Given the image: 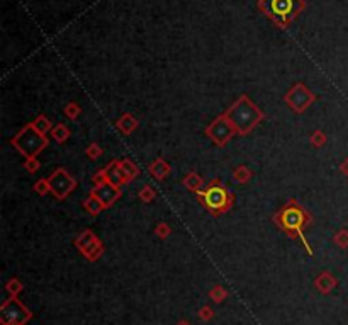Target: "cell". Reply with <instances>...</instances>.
<instances>
[{
  "label": "cell",
  "mask_w": 348,
  "mask_h": 325,
  "mask_svg": "<svg viewBox=\"0 0 348 325\" xmlns=\"http://www.w3.org/2000/svg\"><path fill=\"white\" fill-rule=\"evenodd\" d=\"M236 135L238 133H236L233 123L226 118L224 113L219 114L218 118H214L211 121V124L206 128V136H208L216 146H226L228 141Z\"/></svg>",
  "instance_id": "obj_7"
},
{
  "label": "cell",
  "mask_w": 348,
  "mask_h": 325,
  "mask_svg": "<svg viewBox=\"0 0 348 325\" xmlns=\"http://www.w3.org/2000/svg\"><path fill=\"white\" fill-rule=\"evenodd\" d=\"M39 167H41V164H39L38 157H31V159H26V162H24V169H26L29 174H34V172H38Z\"/></svg>",
  "instance_id": "obj_31"
},
{
  "label": "cell",
  "mask_w": 348,
  "mask_h": 325,
  "mask_svg": "<svg viewBox=\"0 0 348 325\" xmlns=\"http://www.w3.org/2000/svg\"><path fill=\"white\" fill-rule=\"evenodd\" d=\"M214 315H216V312L211 307H208V305H204V307L199 310V318L202 320V322H209V320H213Z\"/></svg>",
  "instance_id": "obj_32"
},
{
  "label": "cell",
  "mask_w": 348,
  "mask_h": 325,
  "mask_svg": "<svg viewBox=\"0 0 348 325\" xmlns=\"http://www.w3.org/2000/svg\"><path fill=\"white\" fill-rule=\"evenodd\" d=\"M316 101V95L311 92L302 82L294 84L289 89V92L284 95V103L294 111L296 114H304L307 108Z\"/></svg>",
  "instance_id": "obj_8"
},
{
  "label": "cell",
  "mask_w": 348,
  "mask_h": 325,
  "mask_svg": "<svg viewBox=\"0 0 348 325\" xmlns=\"http://www.w3.org/2000/svg\"><path fill=\"white\" fill-rule=\"evenodd\" d=\"M85 154H87V157L90 160H97L99 157H102L104 150H102V146H100L99 143H90L87 146V150H85Z\"/></svg>",
  "instance_id": "obj_30"
},
{
  "label": "cell",
  "mask_w": 348,
  "mask_h": 325,
  "mask_svg": "<svg viewBox=\"0 0 348 325\" xmlns=\"http://www.w3.org/2000/svg\"><path fill=\"white\" fill-rule=\"evenodd\" d=\"M83 208H85V211L90 213L92 216H97V215H100V213L105 210V206L102 205V201H100L99 197L94 194V192H89V196L85 197Z\"/></svg>",
  "instance_id": "obj_18"
},
{
  "label": "cell",
  "mask_w": 348,
  "mask_h": 325,
  "mask_svg": "<svg viewBox=\"0 0 348 325\" xmlns=\"http://www.w3.org/2000/svg\"><path fill=\"white\" fill-rule=\"evenodd\" d=\"M251 177H253V172L246 165H236L233 169V179L236 184H248Z\"/></svg>",
  "instance_id": "obj_20"
},
{
  "label": "cell",
  "mask_w": 348,
  "mask_h": 325,
  "mask_svg": "<svg viewBox=\"0 0 348 325\" xmlns=\"http://www.w3.org/2000/svg\"><path fill=\"white\" fill-rule=\"evenodd\" d=\"M155 235L160 238V240H165V238H168L171 235V228L168 223L165 221H160L158 225L155 227Z\"/></svg>",
  "instance_id": "obj_28"
},
{
  "label": "cell",
  "mask_w": 348,
  "mask_h": 325,
  "mask_svg": "<svg viewBox=\"0 0 348 325\" xmlns=\"http://www.w3.org/2000/svg\"><path fill=\"white\" fill-rule=\"evenodd\" d=\"M148 172L151 174V177L156 181H163L166 179V177L170 176V172H171V167L170 164L166 162L163 157H158V159H155L151 164L148 165Z\"/></svg>",
  "instance_id": "obj_14"
},
{
  "label": "cell",
  "mask_w": 348,
  "mask_h": 325,
  "mask_svg": "<svg viewBox=\"0 0 348 325\" xmlns=\"http://www.w3.org/2000/svg\"><path fill=\"white\" fill-rule=\"evenodd\" d=\"M49 136L56 141V143H65L70 136H72V131H70V128L67 124H63V123H58L56 126H53V130H51V133H49Z\"/></svg>",
  "instance_id": "obj_19"
},
{
  "label": "cell",
  "mask_w": 348,
  "mask_h": 325,
  "mask_svg": "<svg viewBox=\"0 0 348 325\" xmlns=\"http://www.w3.org/2000/svg\"><path fill=\"white\" fill-rule=\"evenodd\" d=\"M11 145L24 159H31V157H38L43 150H46L49 140L46 135H41L31 123H27L14 135Z\"/></svg>",
  "instance_id": "obj_4"
},
{
  "label": "cell",
  "mask_w": 348,
  "mask_h": 325,
  "mask_svg": "<svg viewBox=\"0 0 348 325\" xmlns=\"http://www.w3.org/2000/svg\"><path fill=\"white\" fill-rule=\"evenodd\" d=\"M34 191L39 196H46L48 192H51V186H49V179H39L34 182Z\"/></svg>",
  "instance_id": "obj_29"
},
{
  "label": "cell",
  "mask_w": 348,
  "mask_h": 325,
  "mask_svg": "<svg viewBox=\"0 0 348 325\" xmlns=\"http://www.w3.org/2000/svg\"><path fill=\"white\" fill-rule=\"evenodd\" d=\"M336 284H338L336 278L330 271H323L314 278V286L321 294H330L336 288Z\"/></svg>",
  "instance_id": "obj_12"
},
{
  "label": "cell",
  "mask_w": 348,
  "mask_h": 325,
  "mask_svg": "<svg viewBox=\"0 0 348 325\" xmlns=\"http://www.w3.org/2000/svg\"><path fill=\"white\" fill-rule=\"evenodd\" d=\"M33 318V312L21 303L17 296H9L0 307L2 325H26Z\"/></svg>",
  "instance_id": "obj_5"
},
{
  "label": "cell",
  "mask_w": 348,
  "mask_h": 325,
  "mask_svg": "<svg viewBox=\"0 0 348 325\" xmlns=\"http://www.w3.org/2000/svg\"><path fill=\"white\" fill-rule=\"evenodd\" d=\"M272 220H274L275 225L289 238H292V240H301V243L304 245L306 252L309 256H314V252H312V248L309 247V243H307L304 237L306 228L311 225L314 218H312L311 213L296 197H291L289 201H285L280 206V210L272 216Z\"/></svg>",
  "instance_id": "obj_1"
},
{
  "label": "cell",
  "mask_w": 348,
  "mask_h": 325,
  "mask_svg": "<svg viewBox=\"0 0 348 325\" xmlns=\"http://www.w3.org/2000/svg\"><path fill=\"white\" fill-rule=\"evenodd\" d=\"M182 184H184L185 189L190 191V192H195V194L206 187L204 179L197 174V172H189V174H185V177L182 179Z\"/></svg>",
  "instance_id": "obj_17"
},
{
  "label": "cell",
  "mask_w": 348,
  "mask_h": 325,
  "mask_svg": "<svg viewBox=\"0 0 348 325\" xmlns=\"http://www.w3.org/2000/svg\"><path fill=\"white\" fill-rule=\"evenodd\" d=\"M31 124H33L34 128H36L41 135L51 133V130H53V123H51V121H49L44 114L36 116V118H34V119L31 121Z\"/></svg>",
  "instance_id": "obj_21"
},
{
  "label": "cell",
  "mask_w": 348,
  "mask_h": 325,
  "mask_svg": "<svg viewBox=\"0 0 348 325\" xmlns=\"http://www.w3.org/2000/svg\"><path fill=\"white\" fill-rule=\"evenodd\" d=\"M296 0H270V11L277 19L285 21L287 17L294 12Z\"/></svg>",
  "instance_id": "obj_11"
},
{
  "label": "cell",
  "mask_w": 348,
  "mask_h": 325,
  "mask_svg": "<svg viewBox=\"0 0 348 325\" xmlns=\"http://www.w3.org/2000/svg\"><path fill=\"white\" fill-rule=\"evenodd\" d=\"M138 197H139V201H143V203H146V205H150V203H153L156 199V191L150 184H144L138 191Z\"/></svg>",
  "instance_id": "obj_23"
},
{
  "label": "cell",
  "mask_w": 348,
  "mask_h": 325,
  "mask_svg": "<svg viewBox=\"0 0 348 325\" xmlns=\"http://www.w3.org/2000/svg\"><path fill=\"white\" fill-rule=\"evenodd\" d=\"M197 199L214 216L226 215L235 206V194L219 179H213L202 191H199Z\"/></svg>",
  "instance_id": "obj_3"
},
{
  "label": "cell",
  "mask_w": 348,
  "mask_h": 325,
  "mask_svg": "<svg viewBox=\"0 0 348 325\" xmlns=\"http://www.w3.org/2000/svg\"><path fill=\"white\" fill-rule=\"evenodd\" d=\"M6 289H7L9 296H17V294L24 289V286H22V283L19 281L17 278H12V279H9V281H7Z\"/></svg>",
  "instance_id": "obj_27"
},
{
  "label": "cell",
  "mask_w": 348,
  "mask_h": 325,
  "mask_svg": "<svg viewBox=\"0 0 348 325\" xmlns=\"http://www.w3.org/2000/svg\"><path fill=\"white\" fill-rule=\"evenodd\" d=\"M63 113L65 116H67L68 119H78V116L82 114V108L78 106V103H75V101H72V103H68L67 106H65V109H63Z\"/></svg>",
  "instance_id": "obj_24"
},
{
  "label": "cell",
  "mask_w": 348,
  "mask_h": 325,
  "mask_svg": "<svg viewBox=\"0 0 348 325\" xmlns=\"http://www.w3.org/2000/svg\"><path fill=\"white\" fill-rule=\"evenodd\" d=\"M309 141H311V145H312V146H316V148H321V146H325V145H326L328 136H326L325 131L316 130V131H312V133H311Z\"/></svg>",
  "instance_id": "obj_25"
},
{
  "label": "cell",
  "mask_w": 348,
  "mask_h": 325,
  "mask_svg": "<svg viewBox=\"0 0 348 325\" xmlns=\"http://www.w3.org/2000/svg\"><path fill=\"white\" fill-rule=\"evenodd\" d=\"M177 325H192V323H190V322H187V320H180V322H179Z\"/></svg>",
  "instance_id": "obj_35"
},
{
  "label": "cell",
  "mask_w": 348,
  "mask_h": 325,
  "mask_svg": "<svg viewBox=\"0 0 348 325\" xmlns=\"http://www.w3.org/2000/svg\"><path fill=\"white\" fill-rule=\"evenodd\" d=\"M340 172L348 177V159H345V160H343L341 164H340Z\"/></svg>",
  "instance_id": "obj_34"
},
{
  "label": "cell",
  "mask_w": 348,
  "mask_h": 325,
  "mask_svg": "<svg viewBox=\"0 0 348 325\" xmlns=\"http://www.w3.org/2000/svg\"><path fill=\"white\" fill-rule=\"evenodd\" d=\"M119 164H121V169H123V174H124V181H126V184H129V182H133L134 179H138L139 177V167L138 164H136L134 160H131V159H121L119 160Z\"/></svg>",
  "instance_id": "obj_16"
},
{
  "label": "cell",
  "mask_w": 348,
  "mask_h": 325,
  "mask_svg": "<svg viewBox=\"0 0 348 325\" xmlns=\"http://www.w3.org/2000/svg\"><path fill=\"white\" fill-rule=\"evenodd\" d=\"M104 172H105V179H107V182H110V184H114L118 187L126 186L124 174H123V169H121L119 160H112L109 165H105Z\"/></svg>",
  "instance_id": "obj_13"
},
{
  "label": "cell",
  "mask_w": 348,
  "mask_h": 325,
  "mask_svg": "<svg viewBox=\"0 0 348 325\" xmlns=\"http://www.w3.org/2000/svg\"><path fill=\"white\" fill-rule=\"evenodd\" d=\"M73 243H75V247H77V251L82 254L89 262L99 261L105 252L102 240H100L92 230H89V228L80 233V235L75 238Z\"/></svg>",
  "instance_id": "obj_6"
},
{
  "label": "cell",
  "mask_w": 348,
  "mask_h": 325,
  "mask_svg": "<svg viewBox=\"0 0 348 325\" xmlns=\"http://www.w3.org/2000/svg\"><path fill=\"white\" fill-rule=\"evenodd\" d=\"M90 192H94V194L97 196L100 201H102L105 210L112 206L114 203L118 201L121 196H123L121 187L110 184V182H102V184H99V186H94V189H90Z\"/></svg>",
  "instance_id": "obj_10"
},
{
  "label": "cell",
  "mask_w": 348,
  "mask_h": 325,
  "mask_svg": "<svg viewBox=\"0 0 348 325\" xmlns=\"http://www.w3.org/2000/svg\"><path fill=\"white\" fill-rule=\"evenodd\" d=\"M226 118L233 123L238 136H246L265 119V113L256 106L250 95H240L228 109L224 111Z\"/></svg>",
  "instance_id": "obj_2"
},
{
  "label": "cell",
  "mask_w": 348,
  "mask_h": 325,
  "mask_svg": "<svg viewBox=\"0 0 348 325\" xmlns=\"http://www.w3.org/2000/svg\"><path fill=\"white\" fill-rule=\"evenodd\" d=\"M333 242H335V245H338L340 248H348V228H341V230H338L335 235H333Z\"/></svg>",
  "instance_id": "obj_26"
},
{
  "label": "cell",
  "mask_w": 348,
  "mask_h": 325,
  "mask_svg": "<svg viewBox=\"0 0 348 325\" xmlns=\"http://www.w3.org/2000/svg\"><path fill=\"white\" fill-rule=\"evenodd\" d=\"M138 124H139L138 118H134L131 113H124L118 121H115V128H118L121 133L126 135V136L133 135L134 131L138 130Z\"/></svg>",
  "instance_id": "obj_15"
},
{
  "label": "cell",
  "mask_w": 348,
  "mask_h": 325,
  "mask_svg": "<svg viewBox=\"0 0 348 325\" xmlns=\"http://www.w3.org/2000/svg\"><path fill=\"white\" fill-rule=\"evenodd\" d=\"M228 294H229L228 289L223 288L221 284H216V286H213V288L209 289V298L213 299L214 303H218V305L223 303L224 299L228 298Z\"/></svg>",
  "instance_id": "obj_22"
},
{
  "label": "cell",
  "mask_w": 348,
  "mask_h": 325,
  "mask_svg": "<svg viewBox=\"0 0 348 325\" xmlns=\"http://www.w3.org/2000/svg\"><path fill=\"white\" fill-rule=\"evenodd\" d=\"M102 182H107V179H105V172H104V169H100V170H97L94 174V177H92V184L94 186H99V184H102Z\"/></svg>",
  "instance_id": "obj_33"
},
{
  "label": "cell",
  "mask_w": 348,
  "mask_h": 325,
  "mask_svg": "<svg viewBox=\"0 0 348 325\" xmlns=\"http://www.w3.org/2000/svg\"><path fill=\"white\" fill-rule=\"evenodd\" d=\"M49 179V186H51V194L56 197L58 201H63L72 194L77 187V179L70 174L68 170H65L63 167H60L53 172Z\"/></svg>",
  "instance_id": "obj_9"
}]
</instances>
